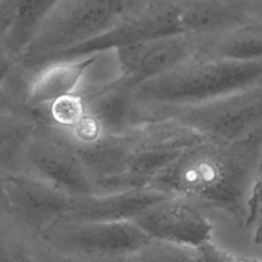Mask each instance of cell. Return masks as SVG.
I'll use <instances>...</instances> for the list:
<instances>
[{
	"instance_id": "ba28073f",
	"label": "cell",
	"mask_w": 262,
	"mask_h": 262,
	"mask_svg": "<svg viewBox=\"0 0 262 262\" xmlns=\"http://www.w3.org/2000/svg\"><path fill=\"white\" fill-rule=\"evenodd\" d=\"M6 207L29 228L39 231L66 219L75 198L19 172H2Z\"/></svg>"
},
{
	"instance_id": "9c48e42d",
	"label": "cell",
	"mask_w": 262,
	"mask_h": 262,
	"mask_svg": "<svg viewBox=\"0 0 262 262\" xmlns=\"http://www.w3.org/2000/svg\"><path fill=\"white\" fill-rule=\"evenodd\" d=\"M98 53L55 59L31 71L23 72L20 95L26 105L47 110L55 100L76 93Z\"/></svg>"
},
{
	"instance_id": "2e32d148",
	"label": "cell",
	"mask_w": 262,
	"mask_h": 262,
	"mask_svg": "<svg viewBox=\"0 0 262 262\" xmlns=\"http://www.w3.org/2000/svg\"><path fill=\"white\" fill-rule=\"evenodd\" d=\"M48 116L53 124L63 128H73L86 115L85 103L78 93L70 94L53 101L48 107Z\"/></svg>"
},
{
	"instance_id": "d6986e66",
	"label": "cell",
	"mask_w": 262,
	"mask_h": 262,
	"mask_svg": "<svg viewBox=\"0 0 262 262\" xmlns=\"http://www.w3.org/2000/svg\"><path fill=\"white\" fill-rule=\"evenodd\" d=\"M0 205L6 206V195L4 188V176L0 171Z\"/></svg>"
},
{
	"instance_id": "8992f818",
	"label": "cell",
	"mask_w": 262,
	"mask_h": 262,
	"mask_svg": "<svg viewBox=\"0 0 262 262\" xmlns=\"http://www.w3.org/2000/svg\"><path fill=\"white\" fill-rule=\"evenodd\" d=\"M202 37L174 34L113 49L118 70L114 85L132 88L196 55Z\"/></svg>"
},
{
	"instance_id": "7c38bea8",
	"label": "cell",
	"mask_w": 262,
	"mask_h": 262,
	"mask_svg": "<svg viewBox=\"0 0 262 262\" xmlns=\"http://www.w3.org/2000/svg\"><path fill=\"white\" fill-rule=\"evenodd\" d=\"M198 56L232 61H262V17L222 33L202 37Z\"/></svg>"
},
{
	"instance_id": "5bb4252c",
	"label": "cell",
	"mask_w": 262,
	"mask_h": 262,
	"mask_svg": "<svg viewBox=\"0 0 262 262\" xmlns=\"http://www.w3.org/2000/svg\"><path fill=\"white\" fill-rule=\"evenodd\" d=\"M0 262H42L38 234L0 205Z\"/></svg>"
},
{
	"instance_id": "9a60e30c",
	"label": "cell",
	"mask_w": 262,
	"mask_h": 262,
	"mask_svg": "<svg viewBox=\"0 0 262 262\" xmlns=\"http://www.w3.org/2000/svg\"><path fill=\"white\" fill-rule=\"evenodd\" d=\"M126 262H198L196 249L151 237Z\"/></svg>"
},
{
	"instance_id": "6da1fadb",
	"label": "cell",
	"mask_w": 262,
	"mask_h": 262,
	"mask_svg": "<svg viewBox=\"0 0 262 262\" xmlns=\"http://www.w3.org/2000/svg\"><path fill=\"white\" fill-rule=\"evenodd\" d=\"M261 158L262 144L202 138L189 145L150 185L191 198L215 215L243 220L254 208Z\"/></svg>"
},
{
	"instance_id": "8fae6325",
	"label": "cell",
	"mask_w": 262,
	"mask_h": 262,
	"mask_svg": "<svg viewBox=\"0 0 262 262\" xmlns=\"http://www.w3.org/2000/svg\"><path fill=\"white\" fill-rule=\"evenodd\" d=\"M60 0H0V41L19 60Z\"/></svg>"
},
{
	"instance_id": "30bf717a",
	"label": "cell",
	"mask_w": 262,
	"mask_h": 262,
	"mask_svg": "<svg viewBox=\"0 0 262 262\" xmlns=\"http://www.w3.org/2000/svg\"><path fill=\"white\" fill-rule=\"evenodd\" d=\"M168 194L169 192L147 184L77 198L67 218L97 222L134 221Z\"/></svg>"
},
{
	"instance_id": "4fadbf2b",
	"label": "cell",
	"mask_w": 262,
	"mask_h": 262,
	"mask_svg": "<svg viewBox=\"0 0 262 262\" xmlns=\"http://www.w3.org/2000/svg\"><path fill=\"white\" fill-rule=\"evenodd\" d=\"M46 112L0 93V169L38 123L50 121Z\"/></svg>"
},
{
	"instance_id": "e0dca14e",
	"label": "cell",
	"mask_w": 262,
	"mask_h": 262,
	"mask_svg": "<svg viewBox=\"0 0 262 262\" xmlns=\"http://www.w3.org/2000/svg\"><path fill=\"white\" fill-rule=\"evenodd\" d=\"M198 262H262V259L241 257L218 246L213 241L196 249Z\"/></svg>"
},
{
	"instance_id": "52a82bcc",
	"label": "cell",
	"mask_w": 262,
	"mask_h": 262,
	"mask_svg": "<svg viewBox=\"0 0 262 262\" xmlns=\"http://www.w3.org/2000/svg\"><path fill=\"white\" fill-rule=\"evenodd\" d=\"M215 214L183 194L169 193L135 220L150 237L193 249L213 241Z\"/></svg>"
},
{
	"instance_id": "ac0fdd59",
	"label": "cell",
	"mask_w": 262,
	"mask_h": 262,
	"mask_svg": "<svg viewBox=\"0 0 262 262\" xmlns=\"http://www.w3.org/2000/svg\"><path fill=\"white\" fill-rule=\"evenodd\" d=\"M19 69V62L0 41V92L13 78Z\"/></svg>"
},
{
	"instance_id": "3957f363",
	"label": "cell",
	"mask_w": 262,
	"mask_h": 262,
	"mask_svg": "<svg viewBox=\"0 0 262 262\" xmlns=\"http://www.w3.org/2000/svg\"><path fill=\"white\" fill-rule=\"evenodd\" d=\"M151 0H60L19 57L31 72L56 55L96 40L139 14Z\"/></svg>"
},
{
	"instance_id": "5b68a950",
	"label": "cell",
	"mask_w": 262,
	"mask_h": 262,
	"mask_svg": "<svg viewBox=\"0 0 262 262\" xmlns=\"http://www.w3.org/2000/svg\"><path fill=\"white\" fill-rule=\"evenodd\" d=\"M150 111L155 118L176 119L207 139L262 144V83L193 105Z\"/></svg>"
},
{
	"instance_id": "277c9868",
	"label": "cell",
	"mask_w": 262,
	"mask_h": 262,
	"mask_svg": "<svg viewBox=\"0 0 262 262\" xmlns=\"http://www.w3.org/2000/svg\"><path fill=\"white\" fill-rule=\"evenodd\" d=\"M0 171L29 175L75 199L99 192L68 129L50 121L38 123Z\"/></svg>"
},
{
	"instance_id": "7a4b0ae2",
	"label": "cell",
	"mask_w": 262,
	"mask_h": 262,
	"mask_svg": "<svg viewBox=\"0 0 262 262\" xmlns=\"http://www.w3.org/2000/svg\"><path fill=\"white\" fill-rule=\"evenodd\" d=\"M262 83V61H232L193 56L130 89L149 108L193 105Z\"/></svg>"
}]
</instances>
